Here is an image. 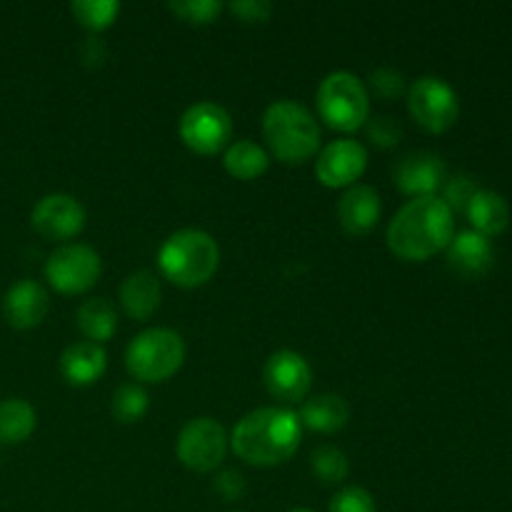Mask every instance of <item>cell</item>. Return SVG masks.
I'll return each mask as SVG.
<instances>
[{
  "instance_id": "1",
  "label": "cell",
  "mask_w": 512,
  "mask_h": 512,
  "mask_svg": "<svg viewBox=\"0 0 512 512\" xmlns=\"http://www.w3.org/2000/svg\"><path fill=\"white\" fill-rule=\"evenodd\" d=\"M455 235L453 210L438 195L413 198L388 225V248L408 263H423L443 253Z\"/></svg>"
},
{
  "instance_id": "2",
  "label": "cell",
  "mask_w": 512,
  "mask_h": 512,
  "mask_svg": "<svg viewBox=\"0 0 512 512\" xmlns=\"http://www.w3.org/2000/svg\"><path fill=\"white\" fill-rule=\"evenodd\" d=\"M303 425L288 408H258L245 415L233 430L235 455L258 468H270L293 458L300 448Z\"/></svg>"
},
{
  "instance_id": "3",
  "label": "cell",
  "mask_w": 512,
  "mask_h": 512,
  "mask_svg": "<svg viewBox=\"0 0 512 512\" xmlns=\"http://www.w3.org/2000/svg\"><path fill=\"white\" fill-rule=\"evenodd\" d=\"M158 265L170 283L180 288H198L208 283L220 265V248L205 230H175L160 245Z\"/></svg>"
},
{
  "instance_id": "4",
  "label": "cell",
  "mask_w": 512,
  "mask_h": 512,
  "mask_svg": "<svg viewBox=\"0 0 512 512\" xmlns=\"http://www.w3.org/2000/svg\"><path fill=\"white\" fill-rule=\"evenodd\" d=\"M263 135L270 153L283 163H305L320 148L318 120L295 100H275L265 108Z\"/></svg>"
},
{
  "instance_id": "5",
  "label": "cell",
  "mask_w": 512,
  "mask_h": 512,
  "mask_svg": "<svg viewBox=\"0 0 512 512\" xmlns=\"http://www.w3.org/2000/svg\"><path fill=\"white\" fill-rule=\"evenodd\" d=\"M185 360L183 335L170 328H150L135 335L125 350L128 373L140 383H163L173 378Z\"/></svg>"
},
{
  "instance_id": "6",
  "label": "cell",
  "mask_w": 512,
  "mask_h": 512,
  "mask_svg": "<svg viewBox=\"0 0 512 512\" xmlns=\"http://www.w3.org/2000/svg\"><path fill=\"white\" fill-rule=\"evenodd\" d=\"M318 113L330 128H363L370 118V95L363 80L350 70H335L318 85Z\"/></svg>"
},
{
  "instance_id": "7",
  "label": "cell",
  "mask_w": 512,
  "mask_h": 512,
  "mask_svg": "<svg viewBox=\"0 0 512 512\" xmlns=\"http://www.w3.org/2000/svg\"><path fill=\"white\" fill-rule=\"evenodd\" d=\"M408 110L420 128L445 133L460 115L458 93L435 75H423L408 88Z\"/></svg>"
},
{
  "instance_id": "8",
  "label": "cell",
  "mask_w": 512,
  "mask_h": 512,
  "mask_svg": "<svg viewBox=\"0 0 512 512\" xmlns=\"http://www.w3.org/2000/svg\"><path fill=\"white\" fill-rule=\"evenodd\" d=\"M178 133L180 140L190 150L200 155H213L220 153L230 143L233 118H230V113L220 103L200 100V103H193L180 115Z\"/></svg>"
},
{
  "instance_id": "9",
  "label": "cell",
  "mask_w": 512,
  "mask_h": 512,
  "mask_svg": "<svg viewBox=\"0 0 512 512\" xmlns=\"http://www.w3.org/2000/svg\"><path fill=\"white\" fill-rule=\"evenodd\" d=\"M100 255L93 248L80 243H65L48 255L45 263V278L58 293H85L93 288L100 278Z\"/></svg>"
},
{
  "instance_id": "10",
  "label": "cell",
  "mask_w": 512,
  "mask_h": 512,
  "mask_svg": "<svg viewBox=\"0 0 512 512\" xmlns=\"http://www.w3.org/2000/svg\"><path fill=\"white\" fill-rule=\"evenodd\" d=\"M175 453L185 468L195 473H210L218 468L228 453L225 428L213 418H193L183 425L175 443Z\"/></svg>"
},
{
  "instance_id": "11",
  "label": "cell",
  "mask_w": 512,
  "mask_h": 512,
  "mask_svg": "<svg viewBox=\"0 0 512 512\" xmlns=\"http://www.w3.org/2000/svg\"><path fill=\"white\" fill-rule=\"evenodd\" d=\"M263 383L268 393L280 403H298L310 393L313 370H310L308 360L295 350H278L265 360Z\"/></svg>"
},
{
  "instance_id": "12",
  "label": "cell",
  "mask_w": 512,
  "mask_h": 512,
  "mask_svg": "<svg viewBox=\"0 0 512 512\" xmlns=\"http://www.w3.org/2000/svg\"><path fill=\"white\" fill-rule=\"evenodd\" d=\"M368 168V150L350 138L333 140L320 150L315 175L325 188H350Z\"/></svg>"
},
{
  "instance_id": "13",
  "label": "cell",
  "mask_w": 512,
  "mask_h": 512,
  "mask_svg": "<svg viewBox=\"0 0 512 512\" xmlns=\"http://www.w3.org/2000/svg\"><path fill=\"white\" fill-rule=\"evenodd\" d=\"M30 223L45 240H70L83 230L85 208L73 195L50 193L38 200L30 213Z\"/></svg>"
},
{
  "instance_id": "14",
  "label": "cell",
  "mask_w": 512,
  "mask_h": 512,
  "mask_svg": "<svg viewBox=\"0 0 512 512\" xmlns=\"http://www.w3.org/2000/svg\"><path fill=\"white\" fill-rule=\"evenodd\" d=\"M393 178L405 195H413V198L435 195V190L445 185V163L440 155L430 150H413L398 160Z\"/></svg>"
},
{
  "instance_id": "15",
  "label": "cell",
  "mask_w": 512,
  "mask_h": 512,
  "mask_svg": "<svg viewBox=\"0 0 512 512\" xmlns=\"http://www.w3.org/2000/svg\"><path fill=\"white\" fill-rule=\"evenodd\" d=\"M50 310L48 290L38 280H18L8 288L3 298V315L13 328L30 330L45 320Z\"/></svg>"
},
{
  "instance_id": "16",
  "label": "cell",
  "mask_w": 512,
  "mask_h": 512,
  "mask_svg": "<svg viewBox=\"0 0 512 512\" xmlns=\"http://www.w3.org/2000/svg\"><path fill=\"white\" fill-rule=\"evenodd\" d=\"M380 210H383V203H380L378 190L360 183L350 185L338 203L340 228L348 235L370 233L378 225Z\"/></svg>"
},
{
  "instance_id": "17",
  "label": "cell",
  "mask_w": 512,
  "mask_h": 512,
  "mask_svg": "<svg viewBox=\"0 0 512 512\" xmlns=\"http://www.w3.org/2000/svg\"><path fill=\"white\" fill-rule=\"evenodd\" d=\"M445 250H448V265L463 278H480L495 263V250L490 238L475 233V230H463V233L453 235Z\"/></svg>"
},
{
  "instance_id": "18",
  "label": "cell",
  "mask_w": 512,
  "mask_h": 512,
  "mask_svg": "<svg viewBox=\"0 0 512 512\" xmlns=\"http://www.w3.org/2000/svg\"><path fill=\"white\" fill-rule=\"evenodd\" d=\"M105 365H108V355L103 345L90 343V340L68 345L60 355V373L70 385H93L105 373Z\"/></svg>"
},
{
  "instance_id": "19",
  "label": "cell",
  "mask_w": 512,
  "mask_h": 512,
  "mask_svg": "<svg viewBox=\"0 0 512 512\" xmlns=\"http://www.w3.org/2000/svg\"><path fill=\"white\" fill-rule=\"evenodd\" d=\"M300 425L315 433H338L348 425L350 405L345 403L343 395L320 393L315 398L305 400L298 413Z\"/></svg>"
},
{
  "instance_id": "20",
  "label": "cell",
  "mask_w": 512,
  "mask_h": 512,
  "mask_svg": "<svg viewBox=\"0 0 512 512\" xmlns=\"http://www.w3.org/2000/svg\"><path fill=\"white\" fill-rule=\"evenodd\" d=\"M160 280L150 270H135L120 285V303L135 320H148L160 305Z\"/></svg>"
},
{
  "instance_id": "21",
  "label": "cell",
  "mask_w": 512,
  "mask_h": 512,
  "mask_svg": "<svg viewBox=\"0 0 512 512\" xmlns=\"http://www.w3.org/2000/svg\"><path fill=\"white\" fill-rule=\"evenodd\" d=\"M465 215L473 223L475 233L485 235V238H495V235H500L510 225L508 200L500 193H495V190H478V195L468 205Z\"/></svg>"
},
{
  "instance_id": "22",
  "label": "cell",
  "mask_w": 512,
  "mask_h": 512,
  "mask_svg": "<svg viewBox=\"0 0 512 512\" xmlns=\"http://www.w3.org/2000/svg\"><path fill=\"white\" fill-rule=\"evenodd\" d=\"M75 323L90 343L100 345L113 338L115 330H118V313L108 298H90L78 308Z\"/></svg>"
},
{
  "instance_id": "23",
  "label": "cell",
  "mask_w": 512,
  "mask_h": 512,
  "mask_svg": "<svg viewBox=\"0 0 512 512\" xmlns=\"http://www.w3.org/2000/svg\"><path fill=\"white\" fill-rule=\"evenodd\" d=\"M38 415L28 400H0V445H18L33 435Z\"/></svg>"
},
{
  "instance_id": "24",
  "label": "cell",
  "mask_w": 512,
  "mask_h": 512,
  "mask_svg": "<svg viewBox=\"0 0 512 512\" xmlns=\"http://www.w3.org/2000/svg\"><path fill=\"white\" fill-rule=\"evenodd\" d=\"M225 170L238 180H255L268 170L270 158L253 140H235L225 150Z\"/></svg>"
},
{
  "instance_id": "25",
  "label": "cell",
  "mask_w": 512,
  "mask_h": 512,
  "mask_svg": "<svg viewBox=\"0 0 512 512\" xmlns=\"http://www.w3.org/2000/svg\"><path fill=\"white\" fill-rule=\"evenodd\" d=\"M70 13L83 28L103 30L118 18L120 3L118 0H75V3H70Z\"/></svg>"
},
{
  "instance_id": "26",
  "label": "cell",
  "mask_w": 512,
  "mask_h": 512,
  "mask_svg": "<svg viewBox=\"0 0 512 512\" xmlns=\"http://www.w3.org/2000/svg\"><path fill=\"white\" fill-rule=\"evenodd\" d=\"M310 465H313V473L323 480L325 485H338L348 478V458L340 448L335 445H320L310 455Z\"/></svg>"
},
{
  "instance_id": "27",
  "label": "cell",
  "mask_w": 512,
  "mask_h": 512,
  "mask_svg": "<svg viewBox=\"0 0 512 512\" xmlns=\"http://www.w3.org/2000/svg\"><path fill=\"white\" fill-rule=\"evenodd\" d=\"M110 410H113L115 420H120V423H138L148 413V393L135 383L120 385L113 393Z\"/></svg>"
},
{
  "instance_id": "28",
  "label": "cell",
  "mask_w": 512,
  "mask_h": 512,
  "mask_svg": "<svg viewBox=\"0 0 512 512\" xmlns=\"http://www.w3.org/2000/svg\"><path fill=\"white\" fill-rule=\"evenodd\" d=\"M168 8L185 23H213L223 10L220 0H180V3H168Z\"/></svg>"
},
{
  "instance_id": "29",
  "label": "cell",
  "mask_w": 512,
  "mask_h": 512,
  "mask_svg": "<svg viewBox=\"0 0 512 512\" xmlns=\"http://www.w3.org/2000/svg\"><path fill=\"white\" fill-rule=\"evenodd\" d=\"M328 512H378L375 498L365 488L350 485V488L338 490L330 500Z\"/></svg>"
},
{
  "instance_id": "30",
  "label": "cell",
  "mask_w": 512,
  "mask_h": 512,
  "mask_svg": "<svg viewBox=\"0 0 512 512\" xmlns=\"http://www.w3.org/2000/svg\"><path fill=\"white\" fill-rule=\"evenodd\" d=\"M478 183H475L470 175H453V178L445 183V205H448L450 210H460V213H465L468 210V205L473 203V198L478 195Z\"/></svg>"
},
{
  "instance_id": "31",
  "label": "cell",
  "mask_w": 512,
  "mask_h": 512,
  "mask_svg": "<svg viewBox=\"0 0 512 512\" xmlns=\"http://www.w3.org/2000/svg\"><path fill=\"white\" fill-rule=\"evenodd\" d=\"M365 130H368V138L373 140L375 145H380V148H393V145L403 138V125L395 118H390V115L368 118Z\"/></svg>"
},
{
  "instance_id": "32",
  "label": "cell",
  "mask_w": 512,
  "mask_h": 512,
  "mask_svg": "<svg viewBox=\"0 0 512 512\" xmlns=\"http://www.w3.org/2000/svg\"><path fill=\"white\" fill-rule=\"evenodd\" d=\"M370 88L375 90V95L385 100L398 98V95L405 93V78L395 68H378L370 73Z\"/></svg>"
},
{
  "instance_id": "33",
  "label": "cell",
  "mask_w": 512,
  "mask_h": 512,
  "mask_svg": "<svg viewBox=\"0 0 512 512\" xmlns=\"http://www.w3.org/2000/svg\"><path fill=\"white\" fill-rule=\"evenodd\" d=\"M230 10L245 23H265L273 13V5L268 0H235L230 3Z\"/></svg>"
},
{
  "instance_id": "34",
  "label": "cell",
  "mask_w": 512,
  "mask_h": 512,
  "mask_svg": "<svg viewBox=\"0 0 512 512\" xmlns=\"http://www.w3.org/2000/svg\"><path fill=\"white\" fill-rule=\"evenodd\" d=\"M215 490L223 495L225 500H238L245 493V480L238 470H223V473L215 478Z\"/></svg>"
},
{
  "instance_id": "35",
  "label": "cell",
  "mask_w": 512,
  "mask_h": 512,
  "mask_svg": "<svg viewBox=\"0 0 512 512\" xmlns=\"http://www.w3.org/2000/svg\"><path fill=\"white\" fill-rule=\"evenodd\" d=\"M288 512H313V510H308V508H295V510H288Z\"/></svg>"
}]
</instances>
